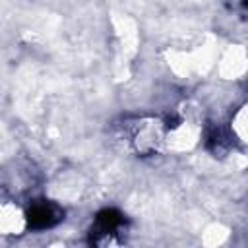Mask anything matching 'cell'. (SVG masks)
Segmentation results:
<instances>
[{
    "instance_id": "6da1fadb",
    "label": "cell",
    "mask_w": 248,
    "mask_h": 248,
    "mask_svg": "<svg viewBox=\"0 0 248 248\" xmlns=\"http://www.w3.org/2000/svg\"><path fill=\"white\" fill-rule=\"evenodd\" d=\"M62 215H64V211L56 203L41 200L29 207L27 221H29V227H33V229H50L64 219Z\"/></svg>"
},
{
    "instance_id": "7a4b0ae2",
    "label": "cell",
    "mask_w": 248,
    "mask_h": 248,
    "mask_svg": "<svg viewBox=\"0 0 248 248\" xmlns=\"http://www.w3.org/2000/svg\"><path fill=\"white\" fill-rule=\"evenodd\" d=\"M122 227H124V215L118 213L116 209H105L95 217L91 234H95V242H103V240H110Z\"/></svg>"
}]
</instances>
